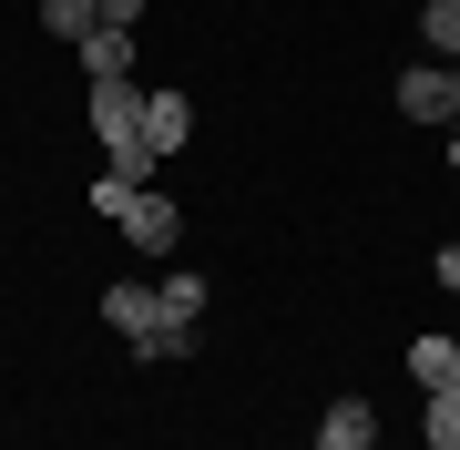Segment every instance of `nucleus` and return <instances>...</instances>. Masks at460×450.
Returning a JSON list of instances; mask_svg holds the SVG:
<instances>
[{
	"label": "nucleus",
	"instance_id": "nucleus-13",
	"mask_svg": "<svg viewBox=\"0 0 460 450\" xmlns=\"http://www.w3.org/2000/svg\"><path fill=\"white\" fill-rule=\"evenodd\" d=\"M440 287H450V297H460V246H440Z\"/></svg>",
	"mask_w": 460,
	"mask_h": 450
},
{
	"label": "nucleus",
	"instance_id": "nucleus-10",
	"mask_svg": "<svg viewBox=\"0 0 460 450\" xmlns=\"http://www.w3.org/2000/svg\"><path fill=\"white\" fill-rule=\"evenodd\" d=\"M420 31H429V51L450 62V51H460V0H429V11H420Z\"/></svg>",
	"mask_w": 460,
	"mask_h": 450
},
{
	"label": "nucleus",
	"instance_id": "nucleus-5",
	"mask_svg": "<svg viewBox=\"0 0 460 450\" xmlns=\"http://www.w3.org/2000/svg\"><path fill=\"white\" fill-rule=\"evenodd\" d=\"M144 144H154V164L184 154V144H195V102H184V93H154L144 102Z\"/></svg>",
	"mask_w": 460,
	"mask_h": 450
},
{
	"label": "nucleus",
	"instance_id": "nucleus-11",
	"mask_svg": "<svg viewBox=\"0 0 460 450\" xmlns=\"http://www.w3.org/2000/svg\"><path fill=\"white\" fill-rule=\"evenodd\" d=\"M164 317H184V328H195V317H205V277L174 267V277H164Z\"/></svg>",
	"mask_w": 460,
	"mask_h": 450
},
{
	"label": "nucleus",
	"instance_id": "nucleus-3",
	"mask_svg": "<svg viewBox=\"0 0 460 450\" xmlns=\"http://www.w3.org/2000/svg\"><path fill=\"white\" fill-rule=\"evenodd\" d=\"M389 102H399L410 123H450V113H460V83H450V62H410Z\"/></svg>",
	"mask_w": 460,
	"mask_h": 450
},
{
	"label": "nucleus",
	"instance_id": "nucleus-9",
	"mask_svg": "<svg viewBox=\"0 0 460 450\" xmlns=\"http://www.w3.org/2000/svg\"><path fill=\"white\" fill-rule=\"evenodd\" d=\"M429 450H460V379L429 389Z\"/></svg>",
	"mask_w": 460,
	"mask_h": 450
},
{
	"label": "nucleus",
	"instance_id": "nucleus-12",
	"mask_svg": "<svg viewBox=\"0 0 460 450\" xmlns=\"http://www.w3.org/2000/svg\"><path fill=\"white\" fill-rule=\"evenodd\" d=\"M133 195H144V184H123V174H93V216H113V225H123V205H133Z\"/></svg>",
	"mask_w": 460,
	"mask_h": 450
},
{
	"label": "nucleus",
	"instance_id": "nucleus-14",
	"mask_svg": "<svg viewBox=\"0 0 460 450\" xmlns=\"http://www.w3.org/2000/svg\"><path fill=\"white\" fill-rule=\"evenodd\" d=\"M450 164H460V113H450Z\"/></svg>",
	"mask_w": 460,
	"mask_h": 450
},
{
	"label": "nucleus",
	"instance_id": "nucleus-4",
	"mask_svg": "<svg viewBox=\"0 0 460 450\" xmlns=\"http://www.w3.org/2000/svg\"><path fill=\"white\" fill-rule=\"evenodd\" d=\"M317 450H378V400H328V419H317Z\"/></svg>",
	"mask_w": 460,
	"mask_h": 450
},
{
	"label": "nucleus",
	"instance_id": "nucleus-15",
	"mask_svg": "<svg viewBox=\"0 0 460 450\" xmlns=\"http://www.w3.org/2000/svg\"><path fill=\"white\" fill-rule=\"evenodd\" d=\"M450 83H460V51H450Z\"/></svg>",
	"mask_w": 460,
	"mask_h": 450
},
{
	"label": "nucleus",
	"instance_id": "nucleus-1",
	"mask_svg": "<svg viewBox=\"0 0 460 450\" xmlns=\"http://www.w3.org/2000/svg\"><path fill=\"white\" fill-rule=\"evenodd\" d=\"M102 328H113L133 358H184V349H195V328H184V317H164V287H133V277L102 287Z\"/></svg>",
	"mask_w": 460,
	"mask_h": 450
},
{
	"label": "nucleus",
	"instance_id": "nucleus-2",
	"mask_svg": "<svg viewBox=\"0 0 460 450\" xmlns=\"http://www.w3.org/2000/svg\"><path fill=\"white\" fill-rule=\"evenodd\" d=\"M123 235H133V256H174V246H184V205L144 184V195L123 205Z\"/></svg>",
	"mask_w": 460,
	"mask_h": 450
},
{
	"label": "nucleus",
	"instance_id": "nucleus-7",
	"mask_svg": "<svg viewBox=\"0 0 460 450\" xmlns=\"http://www.w3.org/2000/svg\"><path fill=\"white\" fill-rule=\"evenodd\" d=\"M102 11H113V0H41V31H51V41H72V51H83V41L102 31Z\"/></svg>",
	"mask_w": 460,
	"mask_h": 450
},
{
	"label": "nucleus",
	"instance_id": "nucleus-6",
	"mask_svg": "<svg viewBox=\"0 0 460 450\" xmlns=\"http://www.w3.org/2000/svg\"><path fill=\"white\" fill-rule=\"evenodd\" d=\"M83 83H133V31H113V21H102V31L83 41Z\"/></svg>",
	"mask_w": 460,
	"mask_h": 450
},
{
	"label": "nucleus",
	"instance_id": "nucleus-8",
	"mask_svg": "<svg viewBox=\"0 0 460 450\" xmlns=\"http://www.w3.org/2000/svg\"><path fill=\"white\" fill-rule=\"evenodd\" d=\"M410 379L420 389H450L460 379V338H410Z\"/></svg>",
	"mask_w": 460,
	"mask_h": 450
}]
</instances>
